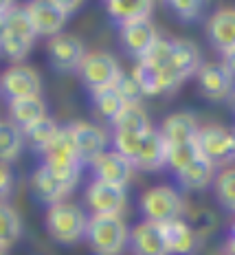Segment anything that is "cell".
Wrapping results in <instances>:
<instances>
[{"instance_id": "7a4b0ae2", "label": "cell", "mask_w": 235, "mask_h": 255, "mask_svg": "<svg viewBox=\"0 0 235 255\" xmlns=\"http://www.w3.org/2000/svg\"><path fill=\"white\" fill-rule=\"evenodd\" d=\"M88 216L79 205L71 200H62L46 209V231L53 240L62 244H75L86 236Z\"/></svg>"}, {"instance_id": "ee69618b", "label": "cell", "mask_w": 235, "mask_h": 255, "mask_svg": "<svg viewBox=\"0 0 235 255\" xmlns=\"http://www.w3.org/2000/svg\"><path fill=\"white\" fill-rule=\"evenodd\" d=\"M0 255H4V251H0Z\"/></svg>"}, {"instance_id": "2e32d148", "label": "cell", "mask_w": 235, "mask_h": 255, "mask_svg": "<svg viewBox=\"0 0 235 255\" xmlns=\"http://www.w3.org/2000/svg\"><path fill=\"white\" fill-rule=\"evenodd\" d=\"M202 66V53L198 44H194L191 40H172V57H169V68H172L174 77L180 84L191 75L198 73Z\"/></svg>"}, {"instance_id": "4316f807", "label": "cell", "mask_w": 235, "mask_h": 255, "mask_svg": "<svg viewBox=\"0 0 235 255\" xmlns=\"http://www.w3.org/2000/svg\"><path fill=\"white\" fill-rule=\"evenodd\" d=\"M62 128L57 126V121L53 119V117L46 115L44 119H40V121H35L33 126H29V128H24L22 130V136L26 141L31 143V145L35 147V150H44L49 143L57 136V132H60Z\"/></svg>"}, {"instance_id": "f35d334b", "label": "cell", "mask_w": 235, "mask_h": 255, "mask_svg": "<svg viewBox=\"0 0 235 255\" xmlns=\"http://www.w3.org/2000/svg\"><path fill=\"white\" fill-rule=\"evenodd\" d=\"M7 38V13H0V42Z\"/></svg>"}, {"instance_id": "f6af8a7d", "label": "cell", "mask_w": 235, "mask_h": 255, "mask_svg": "<svg viewBox=\"0 0 235 255\" xmlns=\"http://www.w3.org/2000/svg\"><path fill=\"white\" fill-rule=\"evenodd\" d=\"M233 136H235V130H233Z\"/></svg>"}, {"instance_id": "ffe728a7", "label": "cell", "mask_w": 235, "mask_h": 255, "mask_svg": "<svg viewBox=\"0 0 235 255\" xmlns=\"http://www.w3.org/2000/svg\"><path fill=\"white\" fill-rule=\"evenodd\" d=\"M200 126L196 117L191 113H176L169 115L161 126V134L167 141V145H176V143H189L196 139Z\"/></svg>"}, {"instance_id": "52a82bcc", "label": "cell", "mask_w": 235, "mask_h": 255, "mask_svg": "<svg viewBox=\"0 0 235 255\" xmlns=\"http://www.w3.org/2000/svg\"><path fill=\"white\" fill-rule=\"evenodd\" d=\"M66 130L73 139L75 152H77L82 165L84 163L90 165L95 158H99L106 152L108 136H106V132L99 126L88 124V121H73L71 126H66Z\"/></svg>"}, {"instance_id": "8d00e7d4", "label": "cell", "mask_w": 235, "mask_h": 255, "mask_svg": "<svg viewBox=\"0 0 235 255\" xmlns=\"http://www.w3.org/2000/svg\"><path fill=\"white\" fill-rule=\"evenodd\" d=\"M115 88L119 90V95L123 97L125 104H138V99L143 97V93H141V88H138V84L134 82V77L125 75V73H121V77L117 79Z\"/></svg>"}, {"instance_id": "5bb4252c", "label": "cell", "mask_w": 235, "mask_h": 255, "mask_svg": "<svg viewBox=\"0 0 235 255\" xmlns=\"http://www.w3.org/2000/svg\"><path fill=\"white\" fill-rule=\"evenodd\" d=\"M26 11L31 15V22L35 26L37 35H60L62 26L66 24L68 13L60 9L55 0H35V2L26 4Z\"/></svg>"}, {"instance_id": "ab89813d", "label": "cell", "mask_w": 235, "mask_h": 255, "mask_svg": "<svg viewBox=\"0 0 235 255\" xmlns=\"http://www.w3.org/2000/svg\"><path fill=\"white\" fill-rule=\"evenodd\" d=\"M224 253L227 255H235V238H229L227 244H224Z\"/></svg>"}, {"instance_id": "83f0119b", "label": "cell", "mask_w": 235, "mask_h": 255, "mask_svg": "<svg viewBox=\"0 0 235 255\" xmlns=\"http://www.w3.org/2000/svg\"><path fill=\"white\" fill-rule=\"evenodd\" d=\"M185 216H187V225L196 231L198 238L211 236L218 227L216 211L209 209V207H205V205H187Z\"/></svg>"}, {"instance_id": "d6986e66", "label": "cell", "mask_w": 235, "mask_h": 255, "mask_svg": "<svg viewBox=\"0 0 235 255\" xmlns=\"http://www.w3.org/2000/svg\"><path fill=\"white\" fill-rule=\"evenodd\" d=\"M163 238H165V244H167L169 255L194 253V249L198 247V242H200L196 231L187 225V220H183V218L163 225Z\"/></svg>"}, {"instance_id": "cb8c5ba5", "label": "cell", "mask_w": 235, "mask_h": 255, "mask_svg": "<svg viewBox=\"0 0 235 255\" xmlns=\"http://www.w3.org/2000/svg\"><path fill=\"white\" fill-rule=\"evenodd\" d=\"M9 117L11 124L20 130L33 126L35 121L46 117V104L42 102V97H26V99H15L9 102Z\"/></svg>"}, {"instance_id": "1f68e13d", "label": "cell", "mask_w": 235, "mask_h": 255, "mask_svg": "<svg viewBox=\"0 0 235 255\" xmlns=\"http://www.w3.org/2000/svg\"><path fill=\"white\" fill-rule=\"evenodd\" d=\"M7 33L15 35L20 40L33 42L35 40V26L31 22V15L26 11V7H13L7 11Z\"/></svg>"}, {"instance_id": "d4e9b609", "label": "cell", "mask_w": 235, "mask_h": 255, "mask_svg": "<svg viewBox=\"0 0 235 255\" xmlns=\"http://www.w3.org/2000/svg\"><path fill=\"white\" fill-rule=\"evenodd\" d=\"M112 126L119 132H130V134H138V136L147 134V132L152 130L147 113L138 104H127L123 108V113L112 121Z\"/></svg>"}, {"instance_id": "9c48e42d", "label": "cell", "mask_w": 235, "mask_h": 255, "mask_svg": "<svg viewBox=\"0 0 235 255\" xmlns=\"http://www.w3.org/2000/svg\"><path fill=\"white\" fill-rule=\"evenodd\" d=\"M207 38L224 60L235 55V7H220L209 15Z\"/></svg>"}, {"instance_id": "e575fe53", "label": "cell", "mask_w": 235, "mask_h": 255, "mask_svg": "<svg viewBox=\"0 0 235 255\" xmlns=\"http://www.w3.org/2000/svg\"><path fill=\"white\" fill-rule=\"evenodd\" d=\"M31 44H33V42L20 40V38H15V35H9L7 33V38L0 42V53H2L7 60L20 62V60H24L26 53L31 51Z\"/></svg>"}, {"instance_id": "4fadbf2b", "label": "cell", "mask_w": 235, "mask_h": 255, "mask_svg": "<svg viewBox=\"0 0 235 255\" xmlns=\"http://www.w3.org/2000/svg\"><path fill=\"white\" fill-rule=\"evenodd\" d=\"M31 187H33V194L37 196V200H42V203L51 207L66 200V196L75 189V185L64 180L62 176H57L49 165L42 163L33 172V176H31Z\"/></svg>"}, {"instance_id": "ac0fdd59", "label": "cell", "mask_w": 235, "mask_h": 255, "mask_svg": "<svg viewBox=\"0 0 235 255\" xmlns=\"http://www.w3.org/2000/svg\"><path fill=\"white\" fill-rule=\"evenodd\" d=\"M134 169H143V172H156L167 165V141L163 139L161 130H149L141 141L138 154L134 158Z\"/></svg>"}, {"instance_id": "8fae6325", "label": "cell", "mask_w": 235, "mask_h": 255, "mask_svg": "<svg viewBox=\"0 0 235 255\" xmlns=\"http://www.w3.org/2000/svg\"><path fill=\"white\" fill-rule=\"evenodd\" d=\"M46 51H49L51 66L60 73L79 71L84 57H86L84 44L71 33H60V35H55V38H51Z\"/></svg>"}, {"instance_id": "74e56055", "label": "cell", "mask_w": 235, "mask_h": 255, "mask_svg": "<svg viewBox=\"0 0 235 255\" xmlns=\"http://www.w3.org/2000/svg\"><path fill=\"white\" fill-rule=\"evenodd\" d=\"M13 189V172L9 163H0V198H7Z\"/></svg>"}, {"instance_id": "f1b7e54d", "label": "cell", "mask_w": 235, "mask_h": 255, "mask_svg": "<svg viewBox=\"0 0 235 255\" xmlns=\"http://www.w3.org/2000/svg\"><path fill=\"white\" fill-rule=\"evenodd\" d=\"M24 145L22 130L15 128L11 121H0V163L13 161Z\"/></svg>"}, {"instance_id": "d590c367", "label": "cell", "mask_w": 235, "mask_h": 255, "mask_svg": "<svg viewBox=\"0 0 235 255\" xmlns=\"http://www.w3.org/2000/svg\"><path fill=\"white\" fill-rule=\"evenodd\" d=\"M167 4H169V9L183 20L200 18L202 7H205V2H200V0H172V2H167Z\"/></svg>"}, {"instance_id": "7402d4cb", "label": "cell", "mask_w": 235, "mask_h": 255, "mask_svg": "<svg viewBox=\"0 0 235 255\" xmlns=\"http://www.w3.org/2000/svg\"><path fill=\"white\" fill-rule=\"evenodd\" d=\"M216 165L209 163L205 156H198L196 161H191L185 169H180L176 174L178 178V185L187 191H202L209 185H213V178H216Z\"/></svg>"}, {"instance_id": "44dd1931", "label": "cell", "mask_w": 235, "mask_h": 255, "mask_svg": "<svg viewBox=\"0 0 235 255\" xmlns=\"http://www.w3.org/2000/svg\"><path fill=\"white\" fill-rule=\"evenodd\" d=\"M106 11L117 24H130L138 20H149L154 11L152 0H108Z\"/></svg>"}, {"instance_id": "603a6c76", "label": "cell", "mask_w": 235, "mask_h": 255, "mask_svg": "<svg viewBox=\"0 0 235 255\" xmlns=\"http://www.w3.org/2000/svg\"><path fill=\"white\" fill-rule=\"evenodd\" d=\"M132 77L138 84L143 95H163V93H172L178 86L169 79L165 73L156 71V68L147 66L145 62H136L132 68Z\"/></svg>"}, {"instance_id": "484cf974", "label": "cell", "mask_w": 235, "mask_h": 255, "mask_svg": "<svg viewBox=\"0 0 235 255\" xmlns=\"http://www.w3.org/2000/svg\"><path fill=\"white\" fill-rule=\"evenodd\" d=\"M93 106L95 110L104 117V119H108L110 124L117 119L121 113H123L125 108V102L123 97L119 95V90H117L115 86H108V88H99V90H93Z\"/></svg>"}, {"instance_id": "8992f818", "label": "cell", "mask_w": 235, "mask_h": 255, "mask_svg": "<svg viewBox=\"0 0 235 255\" xmlns=\"http://www.w3.org/2000/svg\"><path fill=\"white\" fill-rule=\"evenodd\" d=\"M0 93L9 99H26V97H40L42 93V77L37 75L35 68L24 66V64H15L7 68L0 75Z\"/></svg>"}, {"instance_id": "4dcf8cb0", "label": "cell", "mask_w": 235, "mask_h": 255, "mask_svg": "<svg viewBox=\"0 0 235 255\" xmlns=\"http://www.w3.org/2000/svg\"><path fill=\"white\" fill-rule=\"evenodd\" d=\"M213 191L224 209L235 214V165L222 167L213 178Z\"/></svg>"}, {"instance_id": "836d02e7", "label": "cell", "mask_w": 235, "mask_h": 255, "mask_svg": "<svg viewBox=\"0 0 235 255\" xmlns=\"http://www.w3.org/2000/svg\"><path fill=\"white\" fill-rule=\"evenodd\" d=\"M143 136H145V134H143ZM143 136L130 134V132H119V130H115V136H112V145H115V152H119L121 156H125L127 161L134 163V158H136V154H138V147H141Z\"/></svg>"}, {"instance_id": "9a60e30c", "label": "cell", "mask_w": 235, "mask_h": 255, "mask_svg": "<svg viewBox=\"0 0 235 255\" xmlns=\"http://www.w3.org/2000/svg\"><path fill=\"white\" fill-rule=\"evenodd\" d=\"M119 35H121L123 49L130 53L132 57H136V60L145 57L147 51L158 42V31L149 20H138V22L121 24Z\"/></svg>"}, {"instance_id": "f546056e", "label": "cell", "mask_w": 235, "mask_h": 255, "mask_svg": "<svg viewBox=\"0 0 235 255\" xmlns=\"http://www.w3.org/2000/svg\"><path fill=\"white\" fill-rule=\"evenodd\" d=\"M20 231H22V222H20L18 211L0 200V251L11 247L20 238Z\"/></svg>"}, {"instance_id": "7c38bea8", "label": "cell", "mask_w": 235, "mask_h": 255, "mask_svg": "<svg viewBox=\"0 0 235 255\" xmlns=\"http://www.w3.org/2000/svg\"><path fill=\"white\" fill-rule=\"evenodd\" d=\"M90 169L95 174V180H101V183L115 185V187H123L130 183L132 174H134V165L132 161H127L125 156H121L119 152L115 150H106L99 158H95L90 163Z\"/></svg>"}, {"instance_id": "e0dca14e", "label": "cell", "mask_w": 235, "mask_h": 255, "mask_svg": "<svg viewBox=\"0 0 235 255\" xmlns=\"http://www.w3.org/2000/svg\"><path fill=\"white\" fill-rule=\"evenodd\" d=\"M134 255H169L167 244L163 238V227L154 225V222H138L134 229L130 231L127 238Z\"/></svg>"}, {"instance_id": "7bdbcfd3", "label": "cell", "mask_w": 235, "mask_h": 255, "mask_svg": "<svg viewBox=\"0 0 235 255\" xmlns=\"http://www.w3.org/2000/svg\"><path fill=\"white\" fill-rule=\"evenodd\" d=\"M231 238H235V218H233V222H231Z\"/></svg>"}, {"instance_id": "30bf717a", "label": "cell", "mask_w": 235, "mask_h": 255, "mask_svg": "<svg viewBox=\"0 0 235 255\" xmlns=\"http://www.w3.org/2000/svg\"><path fill=\"white\" fill-rule=\"evenodd\" d=\"M196 79H198L200 93L205 95L207 99H211V102H222V99H227L235 88L227 62L202 64L198 68V73H196Z\"/></svg>"}, {"instance_id": "b9f144b4", "label": "cell", "mask_w": 235, "mask_h": 255, "mask_svg": "<svg viewBox=\"0 0 235 255\" xmlns=\"http://www.w3.org/2000/svg\"><path fill=\"white\" fill-rule=\"evenodd\" d=\"M11 7H13V2H9V0H0V13H7Z\"/></svg>"}, {"instance_id": "d6a6232c", "label": "cell", "mask_w": 235, "mask_h": 255, "mask_svg": "<svg viewBox=\"0 0 235 255\" xmlns=\"http://www.w3.org/2000/svg\"><path fill=\"white\" fill-rule=\"evenodd\" d=\"M200 156V150L196 145V139L189 143H176V145H167V165L174 169V174H178L180 169H185L191 161Z\"/></svg>"}, {"instance_id": "ba28073f", "label": "cell", "mask_w": 235, "mask_h": 255, "mask_svg": "<svg viewBox=\"0 0 235 255\" xmlns=\"http://www.w3.org/2000/svg\"><path fill=\"white\" fill-rule=\"evenodd\" d=\"M84 198H86L90 216H121L127 203L123 187H115V185L101 183V180H90L86 191H84Z\"/></svg>"}, {"instance_id": "60d3db41", "label": "cell", "mask_w": 235, "mask_h": 255, "mask_svg": "<svg viewBox=\"0 0 235 255\" xmlns=\"http://www.w3.org/2000/svg\"><path fill=\"white\" fill-rule=\"evenodd\" d=\"M227 66H229V71H231V77H233V84H235V55L227 60Z\"/></svg>"}, {"instance_id": "3957f363", "label": "cell", "mask_w": 235, "mask_h": 255, "mask_svg": "<svg viewBox=\"0 0 235 255\" xmlns=\"http://www.w3.org/2000/svg\"><path fill=\"white\" fill-rule=\"evenodd\" d=\"M138 207H141V214L147 222L163 227L167 222L183 218L187 203L178 194V189L169 187V185H156V187H149L147 191H143Z\"/></svg>"}, {"instance_id": "277c9868", "label": "cell", "mask_w": 235, "mask_h": 255, "mask_svg": "<svg viewBox=\"0 0 235 255\" xmlns=\"http://www.w3.org/2000/svg\"><path fill=\"white\" fill-rule=\"evenodd\" d=\"M196 145L200 150V156H205L216 167H229L231 163H235V136L224 126H200L196 134Z\"/></svg>"}, {"instance_id": "6da1fadb", "label": "cell", "mask_w": 235, "mask_h": 255, "mask_svg": "<svg viewBox=\"0 0 235 255\" xmlns=\"http://www.w3.org/2000/svg\"><path fill=\"white\" fill-rule=\"evenodd\" d=\"M86 242L95 255H119L123 251L130 231L121 216H88Z\"/></svg>"}, {"instance_id": "5b68a950", "label": "cell", "mask_w": 235, "mask_h": 255, "mask_svg": "<svg viewBox=\"0 0 235 255\" xmlns=\"http://www.w3.org/2000/svg\"><path fill=\"white\" fill-rule=\"evenodd\" d=\"M79 79L93 90H99V88H108V86H115L117 79L121 77V66L110 53H104V51H95V53H86L84 57L82 66H79Z\"/></svg>"}, {"instance_id": "bcb514c9", "label": "cell", "mask_w": 235, "mask_h": 255, "mask_svg": "<svg viewBox=\"0 0 235 255\" xmlns=\"http://www.w3.org/2000/svg\"><path fill=\"white\" fill-rule=\"evenodd\" d=\"M233 106H235V99H233Z\"/></svg>"}]
</instances>
